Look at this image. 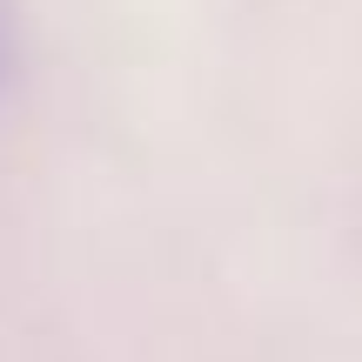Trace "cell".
Instances as JSON below:
<instances>
[{"label": "cell", "mask_w": 362, "mask_h": 362, "mask_svg": "<svg viewBox=\"0 0 362 362\" xmlns=\"http://www.w3.org/2000/svg\"><path fill=\"white\" fill-rule=\"evenodd\" d=\"M13 74H21V7L0 0V94L13 88Z\"/></svg>", "instance_id": "6da1fadb"}]
</instances>
